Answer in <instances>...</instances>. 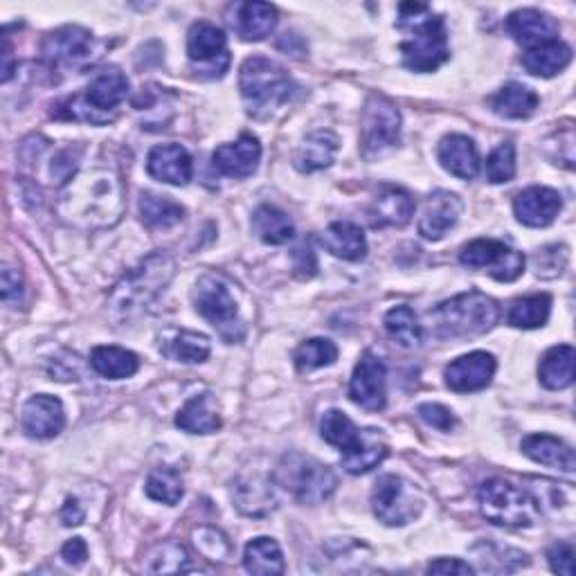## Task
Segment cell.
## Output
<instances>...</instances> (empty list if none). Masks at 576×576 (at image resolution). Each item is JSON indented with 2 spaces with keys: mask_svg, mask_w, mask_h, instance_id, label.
Returning <instances> with one entry per match:
<instances>
[{
  "mask_svg": "<svg viewBox=\"0 0 576 576\" xmlns=\"http://www.w3.org/2000/svg\"><path fill=\"white\" fill-rule=\"evenodd\" d=\"M122 176L111 167H91L59 190V219L77 230H104L120 224L127 209Z\"/></svg>",
  "mask_w": 576,
  "mask_h": 576,
  "instance_id": "1",
  "label": "cell"
},
{
  "mask_svg": "<svg viewBox=\"0 0 576 576\" xmlns=\"http://www.w3.org/2000/svg\"><path fill=\"white\" fill-rule=\"evenodd\" d=\"M173 275L176 262L169 252H152L149 257H144L137 266L127 271L122 279L113 286L111 296H108V317H111L118 327L140 320L169 286Z\"/></svg>",
  "mask_w": 576,
  "mask_h": 576,
  "instance_id": "2",
  "label": "cell"
},
{
  "mask_svg": "<svg viewBox=\"0 0 576 576\" xmlns=\"http://www.w3.org/2000/svg\"><path fill=\"white\" fill-rule=\"evenodd\" d=\"M396 27L406 34L399 50L408 70L425 75V72H435L451 59L446 21L428 5L401 3Z\"/></svg>",
  "mask_w": 576,
  "mask_h": 576,
  "instance_id": "3",
  "label": "cell"
},
{
  "mask_svg": "<svg viewBox=\"0 0 576 576\" xmlns=\"http://www.w3.org/2000/svg\"><path fill=\"white\" fill-rule=\"evenodd\" d=\"M239 91L245 113L255 120H268L291 104L300 88L279 63L255 55L245 59L239 70Z\"/></svg>",
  "mask_w": 576,
  "mask_h": 576,
  "instance_id": "4",
  "label": "cell"
},
{
  "mask_svg": "<svg viewBox=\"0 0 576 576\" xmlns=\"http://www.w3.org/2000/svg\"><path fill=\"white\" fill-rule=\"evenodd\" d=\"M500 317V307L493 298L468 291L455 296L428 313L432 332L437 338H473L491 332Z\"/></svg>",
  "mask_w": 576,
  "mask_h": 576,
  "instance_id": "5",
  "label": "cell"
},
{
  "mask_svg": "<svg viewBox=\"0 0 576 576\" xmlns=\"http://www.w3.org/2000/svg\"><path fill=\"white\" fill-rule=\"evenodd\" d=\"M273 482L302 504H320L329 500L338 487V478L329 466L302 453L284 455L273 471Z\"/></svg>",
  "mask_w": 576,
  "mask_h": 576,
  "instance_id": "6",
  "label": "cell"
},
{
  "mask_svg": "<svg viewBox=\"0 0 576 576\" xmlns=\"http://www.w3.org/2000/svg\"><path fill=\"white\" fill-rule=\"evenodd\" d=\"M478 504L482 516L500 527L509 529H527L536 525L540 516V507L536 497L527 491L514 487L507 480H487L478 491Z\"/></svg>",
  "mask_w": 576,
  "mask_h": 576,
  "instance_id": "7",
  "label": "cell"
},
{
  "mask_svg": "<svg viewBox=\"0 0 576 576\" xmlns=\"http://www.w3.org/2000/svg\"><path fill=\"white\" fill-rule=\"evenodd\" d=\"M192 300L196 313H201L226 343L235 345L243 340L245 324L239 317V304L224 277L214 273L203 275L194 286Z\"/></svg>",
  "mask_w": 576,
  "mask_h": 576,
  "instance_id": "8",
  "label": "cell"
},
{
  "mask_svg": "<svg viewBox=\"0 0 576 576\" xmlns=\"http://www.w3.org/2000/svg\"><path fill=\"white\" fill-rule=\"evenodd\" d=\"M129 97V80L116 65L99 70L86 88L84 97H75L68 106V118L93 124L111 122L118 106Z\"/></svg>",
  "mask_w": 576,
  "mask_h": 576,
  "instance_id": "9",
  "label": "cell"
},
{
  "mask_svg": "<svg viewBox=\"0 0 576 576\" xmlns=\"http://www.w3.org/2000/svg\"><path fill=\"white\" fill-rule=\"evenodd\" d=\"M401 113L394 101L383 95H372L360 118V156L379 160L401 144Z\"/></svg>",
  "mask_w": 576,
  "mask_h": 576,
  "instance_id": "10",
  "label": "cell"
},
{
  "mask_svg": "<svg viewBox=\"0 0 576 576\" xmlns=\"http://www.w3.org/2000/svg\"><path fill=\"white\" fill-rule=\"evenodd\" d=\"M372 512L387 527H406L423 512V495L399 476H383L372 491Z\"/></svg>",
  "mask_w": 576,
  "mask_h": 576,
  "instance_id": "11",
  "label": "cell"
},
{
  "mask_svg": "<svg viewBox=\"0 0 576 576\" xmlns=\"http://www.w3.org/2000/svg\"><path fill=\"white\" fill-rule=\"evenodd\" d=\"M41 55L44 61L57 72L82 70L99 57V44L88 29L80 25H65L46 36Z\"/></svg>",
  "mask_w": 576,
  "mask_h": 576,
  "instance_id": "12",
  "label": "cell"
},
{
  "mask_svg": "<svg viewBox=\"0 0 576 576\" xmlns=\"http://www.w3.org/2000/svg\"><path fill=\"white\" fill-rule=\"evenodd\" d=\"M188 57L201 80H221L230 68L228 39L221 27L199 21L188 32Z\"/></svg>",
  "mask_w": 576,
  "mask_h": 576,
  "instance_id": "13",
  "label": "cell"
},
{
  "mask_svg": "<svg viewBox=\"0 0 576 576\" xmlns=\"http://www.w3.org/2000/svg\"><path fill=\"white\" fill-rule=\"evenodd\" d=\"M459 262L468 268L487 271L497 281H516L525 273V255L497 239H476L459 252Z\"/></svg>",
  "mask_w": 576,
  "mask_h": 576,
  "instance_id": "14",
  "label": "cell"
},
{
  "mask_svg": "<svg viewBox=\"0 0 576 576\" xmlns=\"http://www.w3.org/2000/svg\"><path fill=\"white\" fill-rule=\"evenodd\" d=\"M349 399L363 410L379 412L387 404V368L383 360L365 351L349 381Z\"/></svg>",
  "mask_w": 576,
  "mask_h": 576,
  "instance_id": "15",
  "label": "cell"
},
{
  "mask_svg": "<svg viewBox=\"0 0 576 576\" xmlns=\"http://www.w3.org/2000/svg\"><path fill=\"white\" fill-rule=\"evenodd\" d=\"M497 370V360L489 351H473L455 358L444 370L446 385L457 394L480 392L491 385Z\"/></svg>",
  "mask_w": 576,
  "mask_h": 576,
  "instance_id": "16",
  "label": "cell"
},
{
  "mask_svg": "<svg viewBox=\"0 0 576 576\" xmlns=\"http://www.w3.org/2000/svg\"><path fill=\"white\" fill-rule=\"evenodd\" d=\"M21 428L32 440H52L65 428V410L57 396L36 394L23 406Z\"/></svg>",
  "mask_w": 576,
  "mask_h": 576,
  "instance_id": "17",
  "label": "cell"
},
{
  "mask_svg": "<svg viewBox=\"0 0 576 576\" xmlns=\"http://www.w3.org/2000/svg\"><path fill=\"white\" fill-rule=\"evenodd\" d=\"M262 160V144L255 135L243 133L239 140L221 144L212 154V165L221 176L248 178L257 171Z\"/></svg>",
  "mask_w": 576,
  "mask_h": 576,
  "instance_id": "18",
  "label": "cell"
},
{
  "mask_svg": "<svg viewBox=\"0 0 576 576\" xmlns=\"http://www.w3.org/2000/svg\"><path fill=\"white\" fill-rule=\"evenodd\" d=\"M461 199L453 192L437 190L425 199L421 219H419V235L428 241L444 239L459 221L461 216Z\"/></svg>",
  "mask_w": 576,
  "mask_h": 576,
  "instance_id": "19",
  "label": "cell"
},
{
  "mask_svg": "<svg viewBox=\"0 0 576 576\" xmlns=\"http://www.w3.org/2000/svg\"><path fill=\"white\" fill-rule=\"evenodd\" d=\"M563 209V196L552 188H527L514 199L516 219L527 228H548Z\"/></svg>",
  "mask_w": 576,
  "mask_h": 576,
  "instance_id": "20",
  "label": "cell"
},
{
  "mask_svg": "<svg viewBox=\"0 0 576 576\" xmlns=\"http://www.w3.org/2000/svg\"><path fill=\"white\" fill-rule=\"evenodd\" d=\"M147 171L152 178L160 180V183L185 188L192 180L194 165L190 152L183 147V144L169 142V144H158V147L149 152Z\"/></svg>",
  "mask_w": 576,
  "mask_h": 576,
  "instance_id": "21",
  "label": "cell"
},
{
  "mask_svg": "<svg viewBox=\"0 0 576 576\" xmlns=\"http://www.w3.org/2000/svg\"><path fill=\"white\" fill-rule=\"evenodd\" d=\"M226 23L243 41H264L277 25V10L268 3H232Z\"/></svg>",
  "mask_w": 576,
  "mask_h": 576,
  "instance_id": "22",
  "label": "cell"
},
{
  "mask_svg": "<svg viewBox=\"0 0 576 576\" xmlns=\"http://www.w3.org/2000/svg\"><path fill=\"white\" fill-rule=\"evenodd\" d=\"M415 216V201L401 188H383L368 209L372 228H404Z\"/></svg>",
  "mask_w": 576,
  "mask_h": 576,
  "instance_id": "23",
  "label": "cell"
},
{
  "mask_svg": "<svg viewBox=\"0 0 576 576\" xmlns=\"http://www.w3.org/2000/svg\"><path fill=\"white\" fill-rule=\"evenodd\" d=\"M437 158L440 165L459 180H473L480 173V154L476 142L468 135L451 133L442 137L437 147Z\"/></svg>",
  "mask_w": 576,
  "mask_h": 576,
  "instance_id": "24",
  "label": "cell"
},
{
  "mask_svg": "<svg viewBox=\"0 0 576 576\" xmlns=\"http://www.w3.org/2000/svg\"><path fill=\"white\" fill-rule=\"evenodd\" d=\"M504 27H507L512 39L525 48L559 39V23L538 10H516L507 16Z\"/></svg>",
  "mask_w": 576,
  "mask_h": 576,
  "instance_id": "25",
  "label": "cell"
},
{
  "mask_svg": "<svg viewBox=\"0 0 576 576\" xmlns=\"http://www.w3.org/2000/svg\"><path fill=\"white\" fill-rule=\"evenodd\" d=\"M389 446L387 440L383 435V430L379 428H363L360 430V437L356 442V446L347 453H343V468L349 476H365L379 464H383V459L387 457Z\"/></svg>",
  "mask_w": 576,
  "mask_h": 576,
  "instance_id": "26",
  "label": "cell"
},
{
  "mask_svg": "<svg viewBox=\"0 0 576 576\" xmlns=\"http://www.w3.org/2000/svg\"><path fill=\"white\" fill-rule=\"evenodd\" d=\"M340 149V140L334 131H313L309 133L293 154V167L300 173H313V171H322L334 165L336 154Z\"/></svg>",
  "mask_w": 576,
  "mask_h": 576,
  "instance_id": "27",
  "label": "cell"
},
{
  "mask_svg": "<svg viewBox=\"0 0 576 576\" xmlns=\"http://www.w3.org/2000/svg\"><path fill=\"white\" fill-rule=\"evenodd\" d=\"M320 245L329 255L345 262H363L368 255V239L360 226L351 221H336L320 235Z\"/></svg>",
  "mask_w": 576,
  "mask_h": 576,
  "instance_id": "28",
  "label": "cell"
},
{
  "mask_svg": "<svg viewBox=\"0 0 576 576\" xmlns=\"http://www.w3.org/2000/svg\"><path fill=\"white\" fill-rule=\"evenodd\" d=\"M176 425L183 432H190V435H212V432L221 430L224 421L214 394L203 392L192 396V399L178 410Z\"/></svg>",
  "mask_w": 576,
  "mask_h": 576,
  "instance_id": "29",
  "label": "cell"
},
{
  "mask_svg": "<svg viewBox=\"0 0 576 576\" xmlns=\"http://www.w3.org/2000/svg\"><path fill=\"white\" fill-rule=\"evenodd\" d=\"M520 448L536 464H543V466L554 468V471H563V473L576 471V457H574L572 446H567L559 437L529 435L523 440Z\"/></svg>",
  "mask_w": 576,
  "mask_h": 576,
  "instance_id": "30",
  "label": "cell"
},
{
  "mask_svg": "<svg viewBox=\"0 0 576 576\" xmlns=\"http://www.w3.org/2000/svg\"><path fill=\"white\" fill-rule=\"evenodd\" d=\"M160 351L169 358L176 360V363H185V365H196L205 363L209 358L212 345L209 338L196 332L188 329H169L160 336Z\"/></svg>",
  "mask_w": 576,
  "mask_h": 576,
  "instance_id": "31",
  "label": "cell"
},
{
  "mask_svg": "<svg viewBox=\"0 0 576 576\" xmlns=\"http://www.w3.org/2000/svg\"><path fill=\"white\" fill-rule=\"evenodd\" d=\"M572 61V48L561 39H552L540 46L527 48L523 55V65L533 77L550 80L563 72Z\"/></svg>",
  "mask_w": 576,
  "mask_h": 576,
  "instance_id": "32",
  "label": "cell"
},
{
  "mask_svg": "<svg viewBox=\"0 0 576 576\" xmlns=\"http://www.w3.org/2000/svg\"><path fill=\"white\" fill-rule=\"evenodd\" d=\"M538 104H540L538 95L529 86L518 84V82L502 86L489 99L491 111L504 120H527L536 113Z\"/></svg>",
  "mask_w": 576,
  "mask_h": 576,
  "instance_id": "33",
  "label": "cell"
},
{
  "mask_svg": "<svg viewBox=\"0 0 576 576\" xmlns=\"http://www.w3.org/2000/svg\"><path fill=\"white\" fill-rule=\"evenodd\" d=\"M250 224L257 239L268 245H284L296 237V226L291 221V216L268 203L260 205L255 212H252Z\"/></svg>",
  "mask_w": 576,
  "mask_h": 576,
  "instance_id": "34",
  "label": "cell"
},
{
  "mask_svg": "<svg viewBox=\"0 0 576 576\" xmlns=\"http://www.w3.org/2000/svg\"><path fill=\"white\" fill-rule=\"evenodd\" d=\"M91 365L108 381H124L137 374L140 358L124 347H95L91 353Z\"/></svg>",
  "mask_w": 576,
  "mask_h": 576,
  "instance_id": "35",
  "label": "cell"
},
{
  "mask_svg": "<svg viewBox=\"0 0 576 576\" xmlns=\"http://www.w3.org/2000/svg\"><path fill=\"white\" fill-rule=\"evenodd\" d=\"M574 360L576 351L569 345L552 347L538 365L540 385L548 389H565L574 383Z\"/></svg>",
  "mask_w": 576,
  "mask_h": 576,
  "instance_id": "36",
  "label": "cell"
},
{
  "mask_svg": "<svg viewBox=\"0 0 576 576\" xmlns=\"http://www.w3.org/2000/svg\"><path fill=\"white\" fill-rule=\"evenodd\" d=\"M140 219L152 230H167L185 219V207L169 196L144 192L140 196Z\"/></svg>",
  "mask_w": 576,
  "mask_h": 576,
  "instance_id": "37",
  "label": "cell"
},
{
  "mask_svg": "<svg viewBox=\"0 0 576 576\" xmlns=\"http://www.w3.org/2000/svg\"><path fill=\"white\" fill-rule=\"evenodd\" d=\"M243 567L250 574H281L284 572V554L281 548L277 545V540L268 536H260L255 540H250L243 552Z\"/></svg>",
  "mask_w": 576,
  "mask_h": 576,
  "instance_id": "38",
  "label": "cell"
},
{
  "mask_svg": "<svg viewBox=\"0 0 576 576\" xmlns=\"http://www.w3.org/2000/svg\"><path fill=\"white\" fill-rule=\"evenodd\" d=\"M235 502L237 507L248 516H266L275 509V495L268 482L260 478H241L235 484Z\"/></svg>",
  "mask_w": 576,
  "mask_h": 576,
  "instance_id": "39",
  "label": "cell"
},
{
  "mask_svg": "<svg viewBox=\"0 0 576 576\" xmlns=\"http://www.w3.org/2000/svg\"><path fill=\"white\" fill-rule=\"evenodd\" d=\"M552 313V298L548 293L520 298L509 307L507 322L516 329H538L545 327Z\"/></svg>",
  "mask_w": 576,
  "mask_h": 576,
  "instance_id": "40",
  "label": "cell"
},
{
  "mask_svg": "<svg viewBox=\"0 0 576 576\" xmlns=\"http://www.w3.org/2000/svg\"><path fill=\"white\" fill-rule=\"evenodd\" d=\"M383 324H385L387 336L404 349H415L423 343V329L419 324V317L406 304L387 311Z\"/></svg>",
  "mask_w": 576,
  "mask_h": 576,
  "instance_id": "41",
  "label": "cell"
},
{
  "mask_svg": "<svg viewBox=\"0 0 576 576\" xmlns=\"http://www.w3.org/2000/svg\"><path fill=\"white\" fill-rule=\"evenodd\" d=\"M336 360H338V347H336V343H332L327 338L304 340L293 353V363H296L298 372H302V374L329 368L336 363Z\"/></svg>",
  "mask_w": 576,
  "mask_h": 576,
  "instance_id": "42",
  "label": "cell"
},
{
  "mask_svg": "<svg viewBox=\"0 0 576 576\" xmlns=\"http://www.w3.org/2000/svg\"><path fill=\"white\" fill-rule=\"evenodd\" d=\"M320 435L329 446L338 448L340 453H347L356 446L360 430L356 423L340 410H329L320 421Z\"/></svg>",
  "mask_w": 576,
  "mask_h": 576,
  "instance_id": "43",
  "label": "cell"
},
{
  "mask_svg": "<svg viewBox=\"0 0 576 576\" xmlns=\"http://www.w3.org/2000/svg\"><path fill=\"white\" fill-rule=\"evenodd\" d=\"M147 495L156 502L167 504V507H173L185 495V487H183V478L171 466H160L154 468L147 478V487H144Z\"/></svg>",
  "mask_w": 576,
  "mask_h": 576,
  "instance_id": "44",
  "label": "cell"
},
{
  "mask_svg": "<svg viewBox=\"0 0 576 576\" xmlns=\"http://www.w3.org/2000/svg\"><path fill=\"white\" fill-rule=\"evenodd\" d=\"M484 176L489 183L502 185L509 183L516 176V144L514 142H502L489 154L484 165Z\"/></svg>",
  "mask_w": 576,
  "mask_h": 576,
  "instance_id": "45",
  "label": "cell"
},
{
  "mask_svg": "<svg viewBox=\"0 0 576 576\" xmlns=\"http://www.w3.org/2000/svg\"><path fill=\"white\" fill-rule=\"evenodd\" d=\"M188 563L190 559H188L185 548H180L176 543H165L156 548V552L152 554V565L147 569L158 572V574H171V572L188 569Z\"/></svg>",
  "mask_w": 576,
  "mask_h": 576,
  "instance_id": "46",
  "label": "cell"
},
{
  "mask_svg": "<svg viewBox=\"0 0 576 576\" xmlns=\"http://www.w3.org/2000/svg\"><path fill=\"white\" fill-rule=\"evenodd\" d=\"M567 248L565 245H548L543 250L536 252L533 257V268L536 275L543 277V279H554L563 273V268L567 266Z\"/></svg>",
  "mask_w": 576,
  "mask_h": 576,
  "instance_id": "47",
  "label": "cell"
},
{
  "mask_svg": "<svg viewBox=\"0 0 576 576\" xmlns=\"http://www.w3.org/2000/svg\"><path fill=\"white\" fill-rule=\"evenodd\" d=\"M194 543L199 552L209 561H226L230 556V543L226 540V536L216 529H209V527L196 529Z\"/></svg>",
  "mask_w": 576,
  "mask_h": 576,
  "instance_id": "48",
  "label": "cell"
},
{
  "mask_svg": "<svg viewBox=\"0 0 576 576\" xmlns=\"http://www.w3.org/2000/svg\"><path fill=\"white\" fill-rule=\"evenodd\" d=\"M417 415L423 423H428L430 428H437L442 432H451L457 428V417L453 415V410H448L442 404H421Z\"/></svg>",
  "mask_w": 576,
  "mask_h": 576,
  "instance_id": "49",
  "label": "cell"
},
{
  "mask_svg": "<svg viewBox=\"0 0 576 576\" xmlns=\"http://www.w3.org/2000/svg\"><path fill=\"white\" fill-rule=\"evenodd\" d=\"M548 561L552 572L563 576H574V545L572 543H556L548 552Z\"/></svg>",
  "mask_w": 576,
  "mask_h": 576,
  "instance_id": "50",
  "label": "cell"
},
{
  "mask_svg": "<svg viewBox=\"0 0 576 576\" xmlns=\"http://www.w3.org/2000/svg\"><path fill=\"white\" fill-rule=\"evenodd\" d=\"M293 268H296V275L300 279H311L317 271V260H315V252L309 243H302L293 250Z\"/></svg>",
  "mask_w": 576,
  "mask_h": 576,
  "instance_id": "51",
  "label": "cell"
},
{
  "mask_svg": "<svg viewBox=\"0 0 576 576\" xmlns=\"http://www.w3.org/2000/svg\"><path fill=\"white\" fill-rule=\"evenodd\" d=\"M23 275L19 268L5 266L3 268V300L8 304H19L23 300Z\"/></svg>",
  "mask_w": 576,
  "mask_h": 576,
  "instance_id": "52",
  "label": "cell"
},
{
  "mask_svg": "<svg viewBox=\"0 0 576 576\" xmlns=\"http://www.w3.org/2000/svg\"><path fill=\"white\" fill-rule=\"evenodd\" d=\"M61 559L72 565V567H80L86 563L88 559V545L84 538H70L68 543L61 548Z\"/></svg>",
  "mask_w": 576,
  "mask_h": 576,
  "instance_id": "53",
  "label": "cell"
},
{
  "mask_svg": "<svg viewBox=\"0 0 576 576\" xmlns=\"http://www.w3.org/2000/svg\"><path fill=\"white\" fill-rule=\"evenodd\" d=\"M425 572L428 574H464V576H468V574H473L476 569L459 559H437L428 565Z\"/></svg>",
  "mask_w": 576,
  "mask_h": 576,
  "instance_id": "54",
  "label": "cell"
},
{
  "mask_svg": "<svg viewBox=\"0 0 576 576\" xmlns=\"http://www.w3.org/2000/svg\"><path fill=\"white\" fill-rule=\"evenodd\" d=\"M84 518H86V512L80 504V500L77 497H68L65 504L61 507V523L65 527H80L84 523Z\"/></svg>",
  "mask_w": 576,
  "mask_h": 576,
  "instance_id": "55",
  "label": "cell"
},
{
  "mask_svg": "<svg viewBox=\"0 0 576 576\" xmlns=\"http://www.w3.org/2000/svg\"><path fill=\"white\" fill-rule=\"evenodd\" d=\"M12 46L8 41V36H5V50H3V82L8 84L12 80Z\"/></svg>",
  "mask_w": 576,
  "mask_h": 576,
  "instance_id": "56",
  "label": "cell"
}]
</instances>
